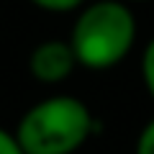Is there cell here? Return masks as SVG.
Masks as SVG:
<instances>
[{"label":"cell","mask_w":154,"mask_h":154,"mask_svg":"<svg viewBox=\"0 0 154 154\" xmlns=\"http://www.w3.org/2000/svg\"><path fill=\"white\" fill-rule=\"evenodd\" d=\"M77 57L67 38H46L28 54V72L36 82L59 85L77 69Z\"/></svg>","instance_id":"obj_3"},{"label":"cell","mask_w":154,"mask_h":154,"mask_svg":"<svg viewBox=\"0 0 154 154\" xmlns=\"http://www.w3.org/2000/svg\"><path fill=\"white\" fill-rule=\"evenodd\" d=\"M126 3H141V0H126Z\"/></svg>","instance_id":"obj_8"},{"label":"cell","mask_w":154,"mask_h":154,"mask_svg":"<svg viewBox=\"0 0 154 154\" xmlns=\"http://www.w3.org/2000/svg\"><path fill=\"white\" fill-rule=\"evenodd\" d=\"M0 154H26L18 144L16 134L5 131V128H0Z\"/></svg>","instance_id":"obj_7"},{"label":"cell","mask_w":154,"mask_h":154,"mask_svg":"<svg viewBox=\"0 0 154 154\" xmlns=\"http://www.w3.org/2000/svg\"><path fill=\"white\" fill-rule=\"evenodd\" d=\"M141 82L146 88L149 98L154 100V36L149 38V44L141 51Z\"/></svg>","instance_id":"obj_4"},{"label":"cell","mask_w":154,"mask_h":154,"mask_svg":"<svg viewBox=\"0 0 154 154\" xmlns=\"http://www.w3.org/2000/svg\"><path fill=\"white\" fill-rule=\"evenodd\" d=\"M136 16L126 0H95L77 11L67 41L77 64L100 72L126 59L136 44Z\"/></svg>","instance_id":"obj_1"},{"label":"cell","mask_w":154,"mask_h":154,"mask_svg":"<svg viewBox=\"0 0 154 154\" xmlns=\"http://www.w3.org/2000/svg\"><path fill=\"white\" fill-rule=\"evenodd\" d=\"M28 3L46 13H72L85 5V0H28Z\"/></svg>","instance_id":"obj_5"},{"label":"cell","mask_w":154,"mask_h":154,"mask_svg":"<svg viewBox=\"0 0 154 154\" xmlns=\"http://www.w3.org/2000/svg\"><path fill=\"white\" fill-rule=\"evenodd\" d=\"M134 154H154V118H149L136 136Z\"/></svg>","instance_id":"obj_6"},{"label":"cell","mask_w":154,"mask_h":154,"mask_svg":"<svg viewBox=\"0 0 154 154\" xmlns=\"http://www.w3.org/2000/svg\"><path fill=\"white\" fill-rule=\"evenodd\" d=\"M95 131L88 103L75 95H51L18 118L16 139L26 154H75Z\"/></svg>","instance_id":"obj_2"}]
</instances>
